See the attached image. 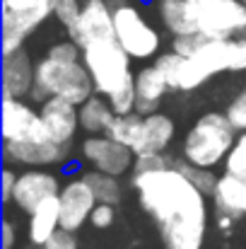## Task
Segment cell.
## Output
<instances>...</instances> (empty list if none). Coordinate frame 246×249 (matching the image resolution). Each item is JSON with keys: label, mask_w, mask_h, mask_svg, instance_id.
<instances>
[{"label": "cell", "mask_w": 246, "mask_h": 249, "mask_svg": "<svg viewBox=\"0 0 246 249\" xmlns=\"http://www.w3.org/2000/svg\"><path fill=\"white\" fill-rule=\"evenodd\" d=\"M143 211L155 220L164 249H203L208 235V196L174 165L131 172Z\"/></svg>", "instance_id": "cell-1"}, {"label": "cell", "mask_w": 246, "mask_h": 249, "mask_svg": "<svg viewBox=\"0 0 246 249\" xmlns=\"http://www.w3.org/2000/svg\"><path fill=\"white\" fill-rule=\"evenodd\" d=\"M237 136L239 131L232 126L225 111H205L186 131L181 143V158L193 165L215 169L225 165L230 150L234 148Z\"/></svg>", "instance_id": "cell-2"}, {"label": "cell", "mask_w": 246, "mask_h": 249, "mask_svg": "<svg viewBox=\"0 0 246 249\" xmlns=\"http://www.w3.org/2000/svg\"><path fill=\"white\" fill-rule=\"evenodd\" d=\"M97 92L94 80L82 61H58L53 56H44L36 61L34 87L29 92L32 102H44L49 97H63L80 107Z\"/></svg>", "instance_id": "cell-3"}, {"label": "cell", "mask_w": 246, "mask_h": 249, "mask_svg": "<svg viewBox=\"0 0 246 249\" xmlns=\"http://www.w3.org/2000/svg\"><path fill=\"white\" fill-rule=\"evenodd\" d=\"M131 61L133 58L118 44L116 36L97 39V41H89L87 46H82V63L87 66L97 92L104 97H109L114 89H118L131 78H135L131 71Z\"/></svg>", "instance_id": "cell-4"}, {"label": "cell", "mask_w": 246, "mask_h": 249, "mask_svg": "<svg viewBox=\"0 0 246 249\" xmlns=\"http://www.w3.org/2000/svg\"><path fill=\"white\" fill-rule=\"evenodd\" d=\"M114 29L118 44L135 61L157 58L162 53V34L148 22L143 10L133 2H126L114 10Z\"/></svg>", "instance_id": "cell-5"}, {"label": "cell", "mask_w": 246, "mask_h": 249, "mask_svg": "<svg viewBox=\"0 0 246 249\" xmlns=\"http://www.w3.org/2000/svg\"><path fill=\"white\" fill-rule=\"evenodd\" d=\"M196 29L210 39H234L246 24L244 0H186Z\"/></svg>", "instance_id": "cell-6"}, {"label": "cell", "mask_w": 246, "mask_h": 249, "mask_svg": "<svg viewBox=\"0 0 246 249\" xmlns=\"http://www.w3.org/2000/svg\"><path fill=\"white\" fill-rule=\"evenodd\" d=\"M227 68H230V39H208L193 56L183 58L179 89L193 92L203 87L210 78L227 73Z\"/></svg>", "instance_id": "cell-7"}, {"label": "cell", "mask_w": 246, "mask_h": 249, "mask_svg": "<svg viewBox=\"0 0 246 249\" xmlns=\"http://www.w3.org/2000/svg\"><path fill=\"white\" fill-rule=\"evenodd\" d=\"M80 155L82 162H87L89 167H94L99 172H109L114 177L128 174L135 165L133 148L114 141L106 133H89L80 143Z\"/></svg>", "instance_id": "cell-8"}, {"label": "cell", "mask_w": 246, "mask_h": 249, "mask_svg": "<svg viewBox=\"0 0 246 249\" xmlns=\"http://www.w3.org/2000/svg\"><path fill=\"white\" fill-rule=\"evenodd\" d=\"M2 141H51L39 109L22 97H2Z\"/></svg>", "instance_id": "cell-9"}, {"label": "cell", "mask_w": 246, "mask_h": 249, "mask_svg": "<svg viewBox=\"0 0 246 249\" xmlns=\"http://www.w3.org/2000/svg\"><path fill=\"white\" fill-rule=\"evenodd\" d=\"M73 158V145H61L53 141H2V160L5 165L19 167H56L68 165Z\"/></svg>", "instance_id": "cell-10"}, {"label": "cell", "mask_w": 246, "mask_h": 249, "mask_svg": "<svg viewBox=\"0 0 246 249\" xmlns=\"http://www.w3.org/2000/svg\"><path fill=\"white\" fill-rule=\"evenodd\" d=\"M53 17V2L51 0H41L36 7L32 10H7L2 7V46L0 53L7 56L17 49L24 46V41L49 19Z\"/></svg>", "instance_id": "cell-11"}, {"label": "cell", "mask_w": 246, "mask_h": 249, "mask_svg": "<svg viewBox=\"0 0 246 249\" xmlns=\"http://www.w3.org/2000/svg\"><path fill=\"white\" fill-rule=\"evenodd\" d=\"M58 201H61V228L73 232H78L84 223H89V215L99 203L84 174H73L63 181Z\"/></svg>", "instance_id": "cell-12"}, {"label": "cell", "mask_w": 246, "mask_h": 249, "mask_svg": "<svg viewBox=\"0 0 246 249\" xmlns=\"http://www.w3.org/2000/svg\"><path fill=\"white\" fill-rule=\"evenodd\" d=\"M63 181L56 172L51 169H41V167H32V169H24L19 172L17 177V186H15V194H12V203L17 211L22 213H32L44 198L49 196H58Z\"/></svg>", "instance_id": "cell-13"}, {"label": "cell", "mask_w": 246, "mask_h": 249, "mask_svg": "<svg viewBox=\"0 0 246 249\" xmlns=\"http://www.w3.org/2000/svg\"><path fill=\"white\" fill-rule=\"evenodd\" d=\"M68 36L80 46H87L89 41H97V39L116 36L114 7L106 0H82L80 17L68 29Z\"/></svg>", "instance_id": "cell-14"}, {"label": "cell", "mask_w": 246, "mask_h": 249, "mask_svg": "<svg viewBox=\"0 0 246 249\" xmlns=\"http://www.w3.org/2000/svg\"><path fill=\"white\" fill-rule=\"evenodd\" d=\"M39 114L44 119L46 133L53 143L61 145H73L78 131H80V114L78 104L63 99V97H49L39 104Z\"/></svg>", "instance_id": "cell-15"}, {"label": "cell", "mask_w": 246, "mask_h": 249, "mask_svg": "<svg viewBox=\"0 0 246 249\" xmlns=\"http://www.w3.org/2000/svg\"><path fill=\"white\" fill-rule=\"evenodd\" d=\"M34 71H36V61H32L29 51L17 49L7 56H2V97H29L32 87H34Z\"/></svg>", "instance_id": "cell-16"}, {"label": "cell", "mask_w": 246, "mask_h": 249, "mask_svg": "<svg viewBox=\"0 0 246 249\" xmlns=\"http://www.w3.org/2000/svg\"><path fill=\"white\" fill-rule=\"evenodd\" d=\"M169 92V85L164 80V75L157 71V66H145L135 73V94H138V102H135V111L148 116V114H155L160 111L162 107L164 94Z\"/></svg>", "instance_id": "cell-17"}, {"label": "cell", "mask_w": 246, "mask_h": 249, "mask_svg": "<svg viewBox=\"0 0 246 249\" xmlns=\"http://www.w3.org/2000/svg\"><path fill=\"white\" fill-rule=\"evenodd\" d=\"M213 203H215V211L220 213H227L237 220L246 218V179L242 174L225 172L217 179Z\"/></svg>", "instance_id": "cell-18"}, {"label": "cell", "mask_w": 246, "mask_h": 249, "mask_svg": "<svg viewBox=\"0 0 246 249\" xmlns=\"http://www.w3.org/2000/svg\"><path fill=\"white\" fill-rule=\"evenodd\" d=\"M58 228H61V201H58V196H49L29 213V225H27L29 245H34V247L46 245V240Z\"/></svg>", "instance_id": "cell-19"}, {"label": "cell", "mask_w": 246, "mask_h": 249, "mask_svg": "<svg viewBox=\"0 0 246 249\" xmlns=\"http://www.w3.org/2000/svg\"><path fill=\"white\" fill-rule=\"evenodd\" d=\"M176 136V124L169 114L155 111L145 116V128H143V138L138 143V148L133 150L135 155L143 153H166V148L174 143Z\"/></svg>", "instance_id": "cell-20"}, {"label": "cell", "mask_w": 246, "mask_h": 249, "mask_svg": "<svg viewBox=\"0 0 246 249\" xmlns=\"http://www.w3.org/2000/svg\"><path fill=\"white\" fill-rule=\"evenodd\" d=\"M78 114H80V128L87 136L89 133H106V128L111 126V121L116 116L111 102L99 92H94L87 102H82L78 107Z\"/></svg>", "instance_id": "cell-21"}, {"label": "cell", "mask_w": 246, "mask_h": 249, "mask_svg": "<svg viewBox=\"0 0 246 249\" xmlns=\"http://www.w3.org/2000/svg\"><path fill=\"white\" fill-rule=\"evenodd\" d=\"M143 128H145V116L138 111L131 114H116L111 126L106 128V136H111L114 141L128 145V148H138L140 138H143Z\"/></svg>", "instance_id": "cell-22"}, {"label": "cell", "mask_w": 246, "mask_h": 249, "mask_svg": "<svg viewBox=\"0 0 246 249\" xmlns=\"http://www.w3.org/2000/svg\"><path fill=\"white\" fill-rule=\"evenodd\" d=\"M160 10V19H162L164 29L171 34V36H179V34H188V32H198L191 15H188V5L186 0H160L157 5Z\"/></svg>", "instance_id": "cell-23"}, {"label": "cell", "mask_w": 246, "mask_h": 249, "mask_svg": "<svg viewBox=\"0 0 246 249\" xmlns=\"http://www.w3.org/2000/svg\"><path fill=\"white\" fill-rule=\"evenodd\" d=\"M84 179L89 181L99 203H114V206L121 203V198H123V186L118 181L121 177H114L109 172H99V169L92 167V169L84 172Z\"/></svg>", "instance_id": "cell-24"}, {"label": "cell", "mask_w": 246, "mask_h": 249, "mask_svg": "<svg viewBox=\"0 0 246 249\" xmlns=\"http://www.w3.org/2000/svg\"><path fill=\"white\" fill-rule=\"evenodd\" d=\"M171 165L176 167L179 172H183L205 196H213L215 194V186H217V174H215V169H208V167H200V165H193V162H188V160H183V158H174V162Z\"/></svg>", "instance_id": "cell-25"}, {"label": "cell", "mask_w": 246, "mask_h": 249, "mask_svg": "<svg viewBox=\"0 0 246 249\" xmlns=\"http://www.w3.org/2000/svg\"><path fill=\"white\" fill-rule=\"evenodd\" d=\"M155 66L164 75L169 89H179V75H181V68H183V56L176 53L174 49H169V51H164L155 58Z\"/></svg>", "instance_id": "cell-26"}, {"label": "cell", "mask_w": 246, "mask_h": 249, "mask_svg": "<svg viewBox=\"0 0 246 249\" xmlns=\"http://www.w3.org/2000/svg\"><path fill=\"white\" fill-rule=\"evenodd\" d=\"M114 107L116 114H131L135 111V102H138V94H135V78H131L126 85H121L118 89H114L109 97H106Z\"/></svg>", "instance_id": "cell-27"}, {"label": "cell", "mask_w": 246, "mask_h": 249, "mask_svg": "<svg viewBox=\"0 0 246 249\" xmlns=\"http://www.w3.org/2000/svg\"><path fill=\"white\" fill-rule=\"evenodd\" d=\"M208 39H210V36H205V34H200V32L179 34V36H171V49H174L176 53H181L183 58H188V56H193Z\"/></svg>", "instance_id": "cell-28"}, {"label": "cell", "mask_w": 246, "mask_h": 249, "mask_svg": "<svg viewBox=\"0 0 246 249\" xmlns=\"http://www.w3.org/2000/svg\"><path fill=\"white\" fill-rule=\"evenodd\" d=\"M225 172H232V174H244L246 172V131H239L234 148L230 150V155L225 160Z\"/></svg>", "instance_id": "cell-29"}, {"label": "cell", "mask_w": 246, "mask_h": 249, "mask_svg": "<svg viewBox=\"0 0 246 249\" xmlns=\"http://www.w3.org/2000/svg\"><path fill=\"white\" fill-rule=\"evenodd\" d=\"M80 10H82V0H58V2H53V17L66 29H70L78 22Z\"/></svg>", "instance_id": "cell-30"}, {"label": "cell", "mask_w": 246, "mask_h": 249, "mask_svg": "<svg viewBox=\"0 0 246 249\" xmlns=\"http://www.w3.org/2000/svg\"><path fill=\"white\" fill-rule=\"evenodd\" d=\"M225 114L230 116V121H232V126L237 131H246V85H244V89L227 104Z\"/></svg>", "instance_id": "cell-31"}, {"label": "cell", "mask_w": 246, "mask_h": 249, "mask_svg": "<svg viewBox=\"0 0 246 249\" xmlns=\"http://www.w3.org/2000/svg\"><path fill=\"white\" fill-rule=\"evenodd\" d=\"M227 73H246V36L230 39V68Z\"/></svg>", "instance_id": "cell-32"}, {"label": "cell", "mask_w": 246, "mask_h": 249, "mask_svg": "<svg viewBox=\"0 0 246 249\" xmlns=\"http://www.w3.org/2000/svg\"><path fill=\"white\" fill-rule=\"evenodd\" d=\"M174 162V158H169L166 153H143L135 155V165L131 172H150V169H162Z\"/></svg>", "instance_id": "cell-33"}, {"label": "cell", "mask_w": 246, "mask_h": 249, "mask_svg": "<svg viewBox=\"0 0 246 249\" xmlns=\"http://www.w3.org/2000/svg\"><path fill=\"white\" fill-rule=\"evenodd\" d=\"M114 220H116L114 203H97L94 211H92V215H89V225L94 230H106V228L114 225Z\"/></svg>", "instance_id": "cell-34"}, {"label": "cell", "mask_w": 246, "mask_h": 249, "mask_svg": "<svg viewBox=\"0 0 246 249\" xmlns=\"http://www.w3.org/2000/svg\"><path fill=\"white\" fill-rule=\"evenodd\" d=\"M39 249H80V240L75 237L73 230L58 228V230L46 240V245H41Z\"/></svg>", "instance_id": "cell-35"}, {"label": "cell", "mask_w": 246, "mask_h": 249, "mask_svg": "<svg viewBox=\"0 0 246 249\" xmlns=\"http://www.w3.org/2000/svg\"><path fill=\"white\" fill-rule=\"evenodd\" d=\"M17 177H19V174L12 169V165L2 167V186H0V191H2V203H5V206L12 203V194H15V186H17Z\"/></svg>", "instance_id": "cell-36"}, {"label": "cell", "mask_w": 246, "mask_h": 249, "mask_svg": "<svg viewBox=\"0 0 246 249\" xmlns=\"http://www.w3.org/2000/svg\"><path fill=\"white\" fill-rule=\"evenodd\" d=\"M0 232H2V249H15V245H17V225L10 218H2Z\"/></svg>", "instance_id": "cell-37"}, {"label": "cell", "mask_w": 246, "mask_h": 249, "mask_svg": "<svg viewBox=\"0 0 246 249\" xmlns=\"http://www.w3.org/2000/svg\"><path fill=\"white\" fill-rule=\"evenodd\" d=\"M41 0H2V7H7V10H32V7H36Z\"/></svg>", "instance_id": "cell-38"}, {"label": "cell", "mask_w": 246, "mask_h": 249, "mask_svg": "<svg viewBox=\"0 0 246 249\" xmlns=\"http://www.w3.org/2000/svg\"><path fill=\"white\" fill-rule=\"evenodd\" d=\"M215 223H217V228H220L222 232H230V230L234 228L237 218H232V215H227V213H220V211H215Z\"/></svg>", "instance_id": "cell-39"}, {"label": "cell", "mask_w": 246, "mask_h": 249, "mask_svg": "<svg viewBox=\"0 0 246 249\" xmlns=\"http://www.w3.org/2000/svg\"><path fill=\"white\" fill-rule=\"evenodd\" d=\"M106 2H109V5H111V7L116 10V7H121V5H126V2H131V0H106Z\"/></svg>", "instance_id": "cell-40"}, {"label": "cell", "mask_w": 246, "mask_h": 249, "mask_svg": "<svg viewBox=\"0 0 246 249\" xmlns=\"http://www.w3.org/2000/svg\"><path fill=\"white\" fill-rule=\"evenodd\" d=\"M239 36H246V24H244V29H242V34Z\"/></svg>", "instance_id": "cell-41"}, {"label": "cell", "mask_w": 246, "mask_h": 249, "mask_svg": "<svg viewBox=\"0 0 246 249\" xmlns=\"http://www.w3.org/2000/svg\"><path fill=\"white\" fill-rule=\"evenodd\" d=\"M244 242H246V225H244Z\"/></svg>", "instance_id": "cell-42"}, {"label": "cell", "mask_w": 246, "mask_h": 249, "mask_svg": "<svg viewBox=\"0 0 246 249\" xmlns=\"http://www.w3.org/2000/svg\"><path fill=\"white\" fill-rule=\"evenodd\" d=\"M242 177H244V179H246V172H244V174H242Z\"/></svg>", "instance_id": "cell-43"}, {"label": "cell", "mask_w": 246, "mask_h": 249, "mask_svg": "<svg viewBox=\"0 0 246 249\" xmlns=\"http://www.w3.org/2000/svg\"><path fill=\"white\" fill-rule=\"evenodd\" d=\"M51 2H58V0H51Z\"/></svg>", "instance_id": "cell-44"}, {"label": "cell", "mask_w": 246, "mask_h": 249, "mask_svg": "<svg viewBox=\"0 0 246 249\" xmlns=\"http://www.w3.org/2000/svg\"><path fill=\"white\" fill-rule=\"evenodd\" d=\"M143 2H150V0H143Z\"/></svg>", "instance_id": "cell-45"}, {"label": "cell", "mask_w": 246, "mask_h": 249, "mask_svg": "<svg viewBox=\"0 0 246 249\" xmlns=\"http://www.w3.org/2000/svg\"><path fill=\"white\" fill-rule=\"evenodd\" d=\"M244 2H246V0H244Z\"/></svg>", "instance_id": "cell-46"}, {"label": "cell", "mask_w": 246, "mask_h": 249, "mask_svg": "<svg viewBox=\"0 0 246 249\" xmlns=\"http://www.w3.org/2000/svg\"><path fill=\"white\" fill-rule=\"evenodd\" d=\"M244 75H246V73H244Z\"/></svg>", "instance_id": "cell-47"}]
</instances>
